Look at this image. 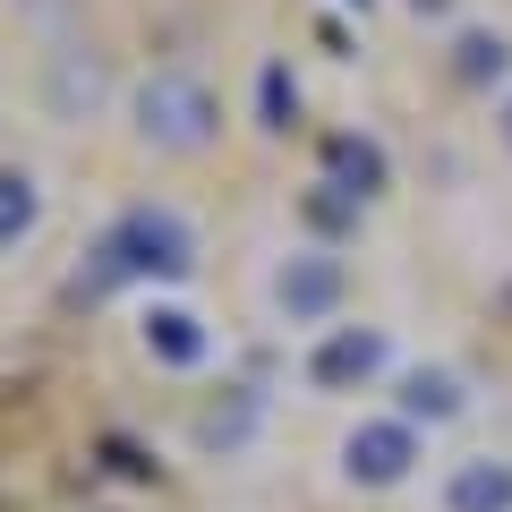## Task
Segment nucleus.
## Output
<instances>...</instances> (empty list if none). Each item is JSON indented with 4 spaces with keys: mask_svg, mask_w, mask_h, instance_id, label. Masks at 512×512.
Returning <instances> with one entry per match:
<instances>
[{
    "mask_svg": "<svg viewBox=\"0 0 512 512\" xmlns=\"http://www.w3.org/2000/svg\"><path fill=\"white\" fill-rule=\"evenodd\" d=\"M504 146H512V94H504Z\"/></svg>",
    "mask_w": 512,
    "mask_h": 512,
    "instance_id": "a211bd4d",
    "label": "nucleus"
},
{
    "mask_svg": "<svg viewBox=\"0 0 512 512\" xmlns=\"http://www.w3.org/2000/svg\"><path fill=\"white\" fill-rule=\"evenodd\" d=\"M43 222V188L26 163H0V248H18V239H35Z\"/></svg>",
    "mask_w": 512,
    "mask_h": 512,
    "instance_id": "f8f14e48",
    "label": "nucleus"
},
{
    "mask_svg": "<svg viewBox=\"0 0 512 512\" xmlns=\"http://www.w3.org/2000/svg\"><path fill=\"white\" fill-rule=\"evenodd\" d=\"M316 163H325V188H342L350 205H367V197L393 188V163H384V146L367 128H333L325 146H316Z\"/></svg>",
    "mask_w": 512,
    "mask_h": 512,
    "instance_id": "423d86ee",
    "label": "nucleus"
},
{
    "mask_svg": "<svg viewBox=\"0 0 512 512\" xmlns=\"http://www.w3.org/2000/svg\"><path fill=\"white\" fill-rule=\"evenodd\" d=\"M384 367H393L384 325H333L325 342L308 350V384H316V393H359V384H376Z\"/></svg>",
    "mask_w": 512,
    "mask_h": 512,
    "instance_id": "39448f33",
    "label": "nucleus"
},
{
    "mask_svg": "<svg viewBox=\"0 0 512 512\" xmlns=\"http://www.w3.org/2000/svg\"><path fill=\"white\" fill-rule=\"evenodd\" d=\"M444 9H453V0H410V18H444Z\"/></svg>",
    "mask_w": 512,
    "mask_h": 512,
    "instance_id": "f3484780",
    "label": "nucleus"
},
{
    "mask_svg": "<svg viewBox=\"0 0 512 512\" xmlns=\"http://www.w3.org/2000/svg\"><path fill=\"white\" fill-rule=\"evenodd\" d=\"M188 265H197V231L180 222V205H128V214L94 239V256L77 265L69 291L103 299V291H120V282H180Z\"/></svg>",
    "mask_w": 512,
    "mask_h": 512,
    "instance_id": "f257e3e1",
    "label": "nucleus"
},
{
    "mask_svg": "<svg viewBox=\"0 0 512 512\" xmlns=\"http://www.w3.org/2000/svg\"><path fill=\"white\" fill-rule=\"evenodd\" d=\"M350 9H367V0H350Z\"/></svg>",
    "mask_w": 512,
    "mask_h": 512,
    "instance_id": "6ab92c4d",
    "label": "nucleus"
},
{
    "mask_svg": "<svg viewBox=\"0 0 512 512\" xmlns=\"http://www.w3.org/2000/svg\"><path fill=\"white\" fill-rule=\"evenodd\" d=\"M299 214H308V231H325V239H342V231H359V205H350L342 188H325V180H316L308 197H299Z\"/></svg>",
    "mask_w": 512,
    "mask_h": 512,
    "instance_id": "dca6fc26",
    "label": "nucleus"
},
{
    "mask_svg": "<svg viewBox=\"0 0 512 512\" xmlns=\"http://www.w3.org/2000/svg\"><path fill=\"white\" fill-rule=\"evenodd\" d=\"M256 111H265V128H274V137H291L299 111H308V94H299V77L282 69V60H265V69H256Z\"/></svg>",
    "mask_w": 512,
    "mask_h": 512,
    "instance_id": "ddd939ff",
    "label": "nucleus"
},
{
    "mask_svg": "<svg viewBox=\"0 0 512 512\" xmlns=\"http://www.w3.org/2000/svg\"><path fill=\"white\" fill-rule=\"evenodd\" d=\"M256 427H265V393H256V384H222L214 402L197 410V453L231 461V453H248V444H256Z\"/></svg>",
    "mask_w": 512,
    "mask_h": 512,
    "instance_id": "0eeeda50",
    "label": "nucleus"
},
{
    "mask_svg": "<svg viewBox=\"0 0 512 512\" xmlns=\"http://www.w3.org/2000/svg\"><path fill=\"white\" fill-rule=\"evenodd\" d=\"M128 111H137V137L154 154H205L222 137V94L188 69H154L146 86L128 94Z\"/></svg>",
    "mask_w": 512,
    "mask_h": 512,
    "instance_id": "f03ea898",
    "label": "nucleus"
},
{
    "mask_svg": "<svg viewBox=\"0 0 512 512\" xmlns=\"http://www.w3.org/2000/svg\"><path fill=\"white\" fill-rule=\"evenodd\" d=\"M453 77L461 86H504L512 77V35L504 26H461L453 35Z\"/></svg>",
    "mask_w": 512,
    "mask_h": 512,
    "instance_id": "9b49d317",
    "label": "nucleus"
},
{
    "mask_svg": "<svg viewBox=\"0 0 512 512\" xmlns=\"http://www.w3.org/2000/svg\"><path fill=\"white\" fill-rule=\"evenodd\" d=\"M94 453H103V470L128 478V487H154V478H163V461H154L146 444H128V436H94Z\"/></svg>",
    "mask_w": 512,
    "mask_h": 512,
    "instance_id": "2eb2a0df",
    "label": "nucleus"
},
{
    "mask_svg": "<svg viewBox=\"0 0 512 512\" xmlns=\"http://www.w3.org/2000/svg\"><path fill=\"white\" fill-rule=\"evenodd\" d=\"M94 94H103V69L77 60V52H60V60H52V111H60V120H86Z\"/></svg>",
    "mask_w": 512,
    "mask_h": 512,
    "instance_id": "4468645a",
    "label": "nucleus"
},
{
    "mask_svg": "<svg viewBox=\"0 0 512 512\" xmlns=\"http://www.w3.org/2000/svg\"><path fill=\"white\" fill-rule=\"evenodd\" d=\"M137 342H146L163 367H205V350H214V342H205V325L188 308H171V299H154V308L137 316Z\"/></svg>",
    "mask_w": 512,
    "mask_h": 512,
    "instance_id": "1a4fd4ad",
    "label": "nucleus"
},
{
    "mask_svg": "<svg viewBox=\"0 0 512 512\" xmlns=\"http://www.w3.org/2000/svg\"><path fill=\"white\" fill-rule=\"evenodd\" d=\"M470 410V384L453 376V367H410L402 376V419L410 427H444V419H461Z\"/></svg>",
    "mask_w": 512,
    "mask_h": 512,
    "instance_id": "9d476101",
    "label": "nucleus"
},
{
    "mask_svg": "<svg viewBox=\"0 0 512 512\" xmlns=\"http://www.w3.org/2000/svg\"><path fill=\"white\" fill-rule=\"evenodd\" d=\"M342 299H350V265L333 248H291L274 265V316L282 325H325Z\"/></svg>",
    "mask_w": 512,
    "mask_h": 512,
    "instance_id": "7ed1b4c3",
    "label": "nucleus"
},
{
    "mask_svg": "<svg viewBox=\"0 0 512 512\" xmlns=\"http://www.w3.org/2000/svg\"><path fill=\"white\" fill-rule=\"evenodd\" d=\"M419 470V427L410 419H359L342 436V478L350 487H402Z\"/></svg>",
    "mask_w": 512,
    "mask_h": 512,
    "instance_id": "20e7f679",
    "label": "nucleus"
},
{
    "mask_svg": "<svg viewBox=\"0 0 512 512\" xmlns=\"http://www.w3.org/2000/svg\"><path fill=\"white\" fill-rule=\"evenodd\" d=\"M444 512H512V461L504 453H470L444 470Z\"/></svg>",
    "mask_w": 512,
    "mask_h": 512,
    "instance_id": "6e6552de",
    "label": "nucleus"
}]
</instances>
